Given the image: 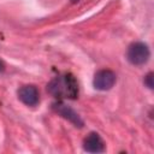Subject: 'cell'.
I'll return each mask as SVG.
<instances>
[{
    "label": "cell",
    "mask_w": 154,
    "mask_h": 154,
    "mask_svg": "<svg viewBox=\"0 0 154 154\" xmlns=\"http://www.w3.org/2000/svg\"><path fill=\"white\" fill-rule=\"evenodd\" d=\"M47 91L57 99L73 100L78 96V83L71 73L59 75L48 83Z\"/></svg>",
    "instance_id": "cell-1"
},
{
    "label": "cell",
    "mask_w": 154,
    "mask_h": 154,
    "mask_svg": "<svg viewBox=\"0 0 154 154\" xmlns=\"http://www.w3.org/2000/svg\"><path fill=\"white\" fill-rule=\"evenodd\" d=\"M149 57H150L149 48L143 42L131 43L126 52V58L132 65H143L148 61Z\"/></svg>",
    "instance_id": "cell-2"
},
{
    "label": "cell",
    "mask_w": 154,
    "mask_h": 154,
    "mask_svg": "<svg viewBox=\"0 0 154 154\" xmlns=\"http://www.w3.org/2000/svg\"><path fill=\"white\" fill-rule=\"evenodd\" d=\"M18 97L19 100L28 105V106H36L38 103V90L36 87L34 85H23L19 90H18Z\"/></svg>",
    "instance_id": "cell-5"
},
{
    "label": "cell",
    "mask_w": 154,
    "mask_h": 154,
    "mask_svg": "<svg viewBox=\"0 0 154 154\" xmlns=\"http://www.w3.org/2000/svg\"><path fill=\"white\" fill-rule=\"evenodd\" d=\"M116 73L111 70H100L95 73L94 76V79H93V84H94V88L97 89V90H109L114 83H116Z\"/></svg>",
    "instance_id": "cell-3"
},
{
    "label": "cell",
    "mask_w": 154,
    "mask_h": 154,
    "mask_svg": "<svg viewBox=\"0 0 154 154\" xmlns=\"http://www.w3.org/2000/svg\"><path fill=\"white\" fill-rule=\"evenodd\" d=\"M53 109L60 114L63 118L67 119L69 122H71L72 124H75L76 126H83V120L81 119V117L78 116V113H76L70 106L63 103V102H55L53 103Z\"/></svg>",
    "instance_id": "cell-4"
},
{
    "label": "cell",
    "mask_w": 154,
    "mask_h": 154,
    "mask_svg": "<svg viewBox=\"0 0 154 154\" xmlns=\"http://www.w3.org/2000/svg\"><path fill=\"white\" fill-rule=\"evenodd\" d=\"M5 70V64L2 63V60H0V72H2Z\"/></svg>",
    "instance_id": "cell-8"
},
{
    "label": "cell",
    "mask_w": 154,
    "mask_h": 154,
    "mask_svg": "<svg viewBox=\"0 0 154 154\" xmlns=\"http://www.w3.org/2000/svg\"><path fill=\"white\" fill-rule=\"evenodd\" d=\"M83 148L89 153H102L105 150V143L97 132H90L84 138Z\"/></svg>",
    "instance_id": "cell-6"
},
{
    "label": "cell",
    "mask_w": 154,
    "mask_h": 154,
    "mask_svg": "<svg viewBox=\"0 0 154 154\" xmlns=\"http://www.w3.org/2000/svg\"><path fill=\"white\" fill-rule=\"evenodd\" d=\"M144 84L149 88V89H153V72H149L146 77H144Z\"/></svg>",
    "instance_id": "cell-7"
}]
</instances>
